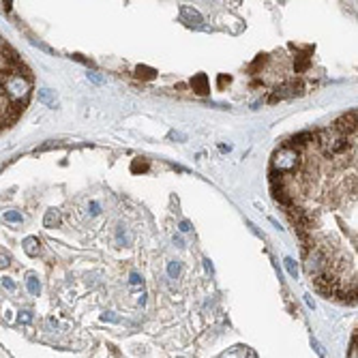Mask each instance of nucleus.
Returning <instances> with one entry per match:
<instances>
[{
  "instance_id": "f257e3e1",
  "label": "nucleus",
  "mask_w": 358,
  "mask_h": 358,
  "mask_svg": "<svg viewBox=\"0 0 358 358\" xmlns=\"http://www.w3.org/2000/svg\"><path fill=\"white\" fill-rule=\"evenodd\" d=\"M300 153V165L292 178L300 191L316 200V210L305 212V223L296 230L302 236L324 212L358 206V110L345 112L324 129L311 131V142ZM300 208V206H298Z\"/></svg>"
},
{
  "instance_id": "f03ea898",
  "label": "nucleus",
  "mask_w": 358,
  "mask_h": 358,
  "mask_svg": "<svg viewBox=\"0 0 358 358\" xmlns=\"http://www.w3.org/2000/svg\"><path fill=\"white\" fill-rule=\"evenodd\" d=\"M32 75L24 65L13 73H3V99H7L17 110H24L30 99Z\"/></svg>"
},
{
  "instance_id": "7ed1b4c3",
  "label": "nucleus",
  "mask_w": 358,
  "mask_h": 358,
  "mask_svg": "<svg viewBox=\"0 0 358 358\" xmlns=\"http://www.w3.org/2000/svg\"><path fill=\"white\" fill-rule=\"evenodd\" d=\"M302 93V84L300 82H288L283 86H277L275 93L271 97V101H279V99H288V97H294V95H300Z\"/></svg>"
},
{
  "instance_id": "20e7f679",
  "label": "nucleus",
  "mask_w": 358,
  "mask_h": 358,
  "mask_svg": "<svg viewBox=\"0 0 358 358\" xmlns=\"http://www.w3.org/2000/svg\"><path fill=\"white\" fill-rule=\"evenodd\" d=\"M181 20H183L187 26H200V24H202V15L195 11L193 7L183 5V7H181Z\"/></svg>"
},
{
  "instance_id": "39448f33",
  "label": "nucleus",
  "mask_w": 358,
  "mask_h": 358,
  "mask_svg": "<svg viewBox=\"0 0 358 358\" xmlns=\"http://www.w3.org/2000/svg\"><path fill=\"white\" fill-rule=\"evenodd\" d=\"M191 88L198 95H208L210 93V84H208V75L206 73H198V75H193V79H191Z\"/></svg>"
},
{
  "instance_id": "423d86ee",
  "label": "nucleus",
  "mask_w": 358,
  "mask_h": 358,
  "mask_svg": "<svg viewBox=\"0 0 358 358\" xmlns=\"http://www.w3.org/2000/svg\"><path fill=\"white\" fill-rule=\"evenodd\" d=\"M24 251H26V255L37 257L39 251H41V240H39V238H34V236H28V238L24 240Z\"/></svg>"
},
{
  "instance_id": "0eeeda50",
  "label": "nucleus",
  "mask_w": 358,
  "mask_h": 358,
  "mask_svg": "<svg viewBox=\"0 0 358 358\" xmlns=\"http://www.w3.org/2000/svg\"><path fill=\"white\" fill-rule=\"evenodd\" d=\"M43 226L46 228H58L60 226V210H56V208H50L48 212H46V217H43Z\"/></svg>"
},
{
  "instance_id": "6e6552de",
  "label": "nucleus",
  "mask_w": 358,
  "mask_h": 358,
  "mask_svg": "<svg viewBox=\"0 0 358 358\" xmlns=\"http://www.w3.org/2000/svg\"><path fill=\"white\" fill-rule=\"evenodd\" d=\"M131 240H133V236H131V232L127 228H124V226L116 228V243H118L120 247H129Z\"/></svg>"
},
{
  "instance_id": "1a4fd4ad",
  "label": "nucleus",
  "mask_w": 358,
  "mask_h": 358,
  "mask_svg": "<svg viewBox=\"0 0 358 358\" xmlns=\"http://www.w3.org/2000/svg\"><path fill=\"white\" fill-rule=\"evenodd\" d=\"M39 101H43L48 107H56V103H58L56 95H54L50 88H41V91H39Z\"/></svg>"
},
{
  "instance_id": "9d476101",
  "label": "nucleus",
  "mask_w": 358,
  "mask_h": 358,
  "mask_svg": "<svg viewBox=\"0 0 358 358\" xmlns=\"http://www.w3.org/2000/svg\"><path fill=\"white\" fill-rule=\"evenodd\" d=\"M136 77H140V79H155V77H157V71H155L153 67L138 65V67H136Z\"/></svg>"
},
{
  "instance_id": "9b49d317",
  "label": "nucleus",
  "mask_w": 358,
  "mask_h": 358,
  "mask_svg": "<svg viewBox=\"0 0 358 358\" xmlns=\"http://www.w3.org/2000/svg\"><path fill=\"white\" fill-rule=\"evenodd\" d=\"M131 172H133V174L148 172V161H146L144 157H138V159H133V163H131Z\"/></svg>"
},
{
  "instance_id": "f8f14e48",
  "label": "nucleus",
  "mask_w": 358,
  "mask_h": 358,
  "mask_svg": "<svg viewBox=\"0 0 358 358\" xmlns=\"http://www.w3.org/2000/svg\"><path fill=\"white\" fill-rule=\"evenodd\" d=\"M181 271H183V264L178 262V259H172V262L167 264V277L169 279H178V277H181Z\"/></svg>"
},
{
  "instance_id": "ddd939ff",
  "label": "nucleus",
  "mask_w": 358,
  "mask_h": 358,
  "mask_svg": "<svg viewBox=\"0 0 358 358\" xmlns=\"http://www.w3.org/2000/svg\"><path fill=\"white\" fill-rule=\"evenodd\" d=\"M26 285H28V292L32 294V296H39V294H41V283H39V279L34 275H28Z\"/></svg>"
},
{
  "instance_id": "4468645a",
  "label": "nucleus",
  "mask_w": 358,
  "mask_h": 358,
  "mask_svg": "<svg viewBox=\"0 0 358 358\" xmlns=\"http://www.w3.org/2000/svg\"><path fill=\"white\" fill-rule=\"evenodd\" d=\"M5 221L7 223H24V214L17 210H7L5 212Z\"/></svg>"
},
{
  "instance_id": "2eb2a0df",
  "label": "nucleus",
  "mask_w": 358,
  "mask_h": 358,
  "mask_svg": "<svg viewBox=\"0 0 358 358\" xmlns=\"http://www.w3.org/2000/svg\"><path fill=\"white\" fill-rule=\"evenodd\" d=\"M347 358H358V330H356V335H354L352 343H350V352H347Z\"/></svg>"
},
{
  "instance_id": "dca6fc26",
  "label": "nucleus",
  "mask_w": 358,
  "mask_h": 358,
  "mask_svg": "<svg viewBox=\"0 0 358 358\" xmlns=\"http://www.w3.org/2000/svg\"><path fill=\"white\" fill-rule=\"evenodd\" d=\"M283 262H285V268H288V273H290L292 277H296V275H298V268H296V264H294V259H292V257H285Z\"/></svg>"
},
{
  "instance_id": "f3484780",
  "label": "nucleus",
  "mask_w": 358,
  "mask_h": 358,
  "mask_svg": "<svg viewBox=\"0 0 358 358\" xmlns=\"http://www.w3.org/2000/svg\"><path fill=\"white\" fill-rule=\"evenodd\" d=\"M88 212H91L93 217H97V214L101 212V206H99V202H91V204H88Z\"/></svg>"
},
{
  "instance_id": "a211bd4d",
  "label": "nucleus",
  "mask_w": 358,
  "mask_h": 358,
  "mask_svg": "<svg viewBox=\"0 0 358 358\" xmlns=\"http://www.w3.org/2000/svg\"><path fill=\"white\" fill-rule=\"evenodd\" d=\"M129 283H131V285H140V283H142V277H140L138 273H131V277H129Z\"/></svg>"
},
{
  "instance_id": "6ab92c4d",
  "label": "nucleus",
  "mask_w": 358,
  "mask_h": 358,
  "mask_svg": "<svg viewBox=\"0 0 358 358\" xmlns=\"http://www.w3.org/2000/svg\"><path fill=\"white\" fill-rule=\"evenodd\" d=\"M3 285H5V288H7L9 292H11V290H15V283H13L11 279H7V277H5V279H3Z\"/></svg>"
},
{
  "instance_id": "aec40b11",
  "label": "nucleus",
  "mask_w": 358,
  "mask_h": 358,
  "mask_svg": "<svg viewBox=\"0 0 358 358\" xmlns=\"http://www.w3.org/2000/svg\"><path fill=\"white\" fill-rule=\"evenodd\" d=\"M0 259H3V266H9V264H11V255H9L7 251H3V255H0Z\"/></svg>"
},
{
  "instance_id": "412c9836",
  "label": "nucleus",
  "mask_w": 358,
  "mask_h": 358,
  "mask_svg": "<svg viewBox=\"0 0 358 358\" xmlns=\"http://www.w3.org/2000/svg\"><path fill=\"white\" fill-rule=\"evenodd\" d=\"M101 320H103V322H107V320H110V322H118V318H116V316H112V313H103V316H101Z\"/></svg>"
},
{
  "instance_id": "4be33fe9",
  "label": "nucleus",
  "mask_w": 358,
  "mask_h": 358,
  "mask_svg": "<svg viewBox=\"0 0 358 358\" xmlns=\"http://www.w3.org/2000/svg\"><path fill=\"white\" fill-rule=\"evenodd\" d=\"M181 232H191V223L189 221H181Z\"/></svg>"
},
{
  "instance_id": "5701e85b",
  "label": "nucleus",
  "mask_w": 358,
  "mask_h": 358,
  "mask_svg": "<svg viewBox=\"0 0 358 358\" xmlns=\"http://www.w3.org/2000/svg\"><path fill=\"white\" fill-rule=\"evenodd\" d=\"M32 320V316L28 311H24V313H20V322H30Z\"/></svg>"
},
{
  "instance_id": "b1692460",
  "label": "nucleus",
  "mask_w": 358,
  "mask_h": 358,
  "mask_svg": "<svg viewBox=\"0 0 358 358\" xmlns=\"http://www.w3.org/2000/svg\"><path fill=\"white\" fill-rule=\"evenodd\" d=\"M204 266H206V271H208L210 275L214 273V268H212V264H210V259H204Z\"/></svg>"
},
{
  "instance_id": "393cba45",
  "label": "nucleus",
  "mask_w": 358,
  "mask_h": 358,
  "mask_svg": "<svg viewBox=\"0 0 358 358\" xmlns=\"http://www.w3.org/2000/svg\"><path fill=\"white\" fill-rule=\"evenodd\" d=\"M88 79H93V82H97V84H99V82H103V79H101L99 75H97V73H88Z\"/></svg>"
},
{
  "instance_id": "a878e982",
  "label": "nucleus",
  "mask_w": 358,
  "mask_h": 358,
  "mask_svg": "<svg viewBox=\"0 0 358 358\" xmlns=\"http://www.w3.org/2000/svg\"><path fill=\"white\" fill-rule=\"evenodd\" d=\"M232 82V77H226V75H221L219 77V86H223V84H230Z\"/></svg>"
},
{
  "instance_id": "bb28decb",
  "label": "nucleus",
  "mask_w": 358,
  "mask_h": 358,
  "mask_svg": "<svg viewBox=\"0 0 358 358\" xmlns=\"http://www.w3.org/2000/svg\"><path fill=\"white\" fill-rule=\"evenodd\" d=\"M174 245H176V247H185L183 238H181V236H174Z\"/></svg>"
}]
</instances>
